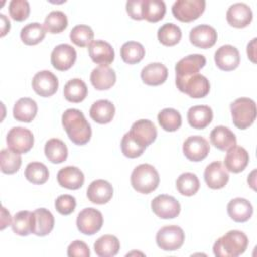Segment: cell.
<instances>
[{
	"instance_id": "obj_1",
	"label": "cell",
	"mask_w": 257,
	"mask_h": 257,
	"mask_svg": "<svg viewBox=\"0 0 257 257\" xmlns=\"http://www.w3.org/2000/svg\"><path fill=\"white\" fill-rule=\"evenodd\" d=\"M62 125L69 138L75 145L82 146L88 143L91 137V127L84 114L76 108L66 109L61 117Z\"/></svg>"
},
{
	"instance_id": "obj_2",
	"label": "cell",
	"mask_w": 257,
	"mask_h": 257,
	"mask_svg": "<svg viewBox=\"0 0 257 257\" xmlns=\"http://www.w3.org/2000/svg\"><path fill=\"white\" fill-rule=\"evenodd\" d=\"M248 243L245 233L231 230L215 242L213 252L217 257H237L246 251Z\"/></svg>"
},
{
	"instance_id": "obj_3",
	"label": "cell",
	"mask_w": 257,
	"mask_h": 257,
	"mask_svg": "<svg viewBox=\"0 0 257 257\" xmlns=\"http://www.w3.org/2000/svg\"><path fill=\"white\" fill-rule=\"evenodd\" d=\"M159 183V173L155 167L150 164H141L132 172L131 184L139 193L150 194L158 188Z\"/></svg>"
},
{
	"instance_id": "obj_4",
	"label": "cell",
	"mask_w": 257,
	"mask_h": 257,
	"mask_svg": "<svg viewBox=\"0 0 257 257\" xmlns=\"http://www.w3.org/2000/svg\"><path fill=\"white\" fill-rule=\"evenodd\" d=\"M233 123L240 130L253 124L256 118V103L248 97H240L230 104Z\"/></svg>"
},
{
	"instance_id": "obj_5",
	"label": "cell",
	"mask_w": 257,
	"mask_h": 257,
	"mask_svg": "<svg viewBox=\"0 0 257 257\" xmlns=\"http://www.w3.org/2000/svg\"><path fill=\"white\" fill-rule=\"evenodd\" d=\"M176 85L180 91L193 98L205 97L210 91L208 78L199 72L183 79H176Z\"/></svg>"
},
{
	"instance_id": "obj_6",
	"label": "cell",
	"mask_w": 257,
	"mask_h": 257,
	"mask_svg": "<svg viewBox=\"0 0 257 257\" xmlns=\"http://www.w3.org/2000/svg\"><path fill=\"white\" fill-rule=\"evenodd\" d=\"M185 241V233L183 229L176 225L162 227L157 235V245L165 251H176L182 247Z\"/></svg>"
},
{
	"instance_id": "obj_7",
	"label": "cell",
	"mask_w": 257,
	"mask_h": 257,
	"mask_svg": "<svg viewBox=\"0 0 257 257\" xmlns=\"http://www.w3.org/2000/svg\"><path fill=\"white\" fill-rule=\"evenodd\" d=\"M204 0H177L172 6V13L182 22L196 20L205 10Z\"/></svg>"
},
{
	"instance_id": "obj_8",
	"label": "cell",
	"mask_w": 257,
	"mask_h": 257,
	"mask_svg": "<svg viewBox=\"0 0 257 257\" xmlns=\"http://www.w3.org/2000/svg\"><path fill=\"white\" fill-rule=\"evenodd\" d=\"M6 143L10 150L18 154H25L31 150L34 143L32 133L22 126L10 128L6 136Z\"/></svg>"
},
{
	"instance_id": "obj_9",
	"label": "cell",
	"mask_w": 257,
	"mask_h": 257,
	"mask_svg": "<svg viewBox=\"0 0 257 257\" xmlns=\"http://www.w3.org/2000/svg\"><path fill=\"white\" fill-rule=\"evenodd\" d=\"M103 224L102 214L94 208H85L79 212L76 218V226L80 233L93 235L98 232Z\"/></svg>"
},
{
	"instance_id": "obj_10",
	"label": "cell",
	"mask_w": 257,
	"mask_h": 257,
	"mask_svg": "<svg viewBox=\"0 0 257 257\" xmlns=\"http://www.w3.org/2000/svg\"><path fill=\"white\" fill-rule=\"evenodd\" d=\"M153 212L161 219L176 218L181 212V205L173 196L161 194L153 199L151 203Z\"/></svg>"
},
{
	"instance_id": "obj_11",
	"label": "cell",
	"mask_w": 257,
	"mask_h": 257,
	"mask_svg": "<svg viewBox=\"0 0 257 257\" xmlns=\"http://www.w3.org/2000/svg\"><path fill=\"white\" fill-rule=\"evenodd\" d=\"M210 152L208 141L201 136H191L183 144V153L185 157L192 162L204 160Z\"/></svg>"
},
{
	"instance_id": "obj_12",
	"label": "cell",
	"mask_w": 257,
	"mask_h": 257,
	"mask_svg": "<svg viewBox=\"0 0 257 257\" xmlns=\"http://www.w3.org/2000/svg\"><path fill=\"white\" fill-rule=\"evenodd\" d=\"M32 88L40 96H51L57 91L58 79L49 70L38 71L32 78Z\"/></svg>"
},
{
	"instance_id": "obj_13",
	"label": "cell",
	"mask_w": 257,
	"mask_h": 257,
	"mask_svg": "<svg viewBox=\"0 0 257 257\" xmlns=\"http://www.w3.org/2000/svg\"><path fill=\"white\" fill-rule=\"evenodd\" d=\"M76 60L75 49L66 43L55 46L51 52L50 61L54 68L60 71L69 69Z\"/></svg>"
},
{
	"instance_id": "obj_14",
	"label": "cell",
	"mask_w": 257,
	"mask_h": 257,
	"mask_svg": "<svg viewBox=\"0 0 257 257\" xmlns=\"http://www.w3.org/2000/svg\"><path fill=\"white\" fill-rule=\"evenodd\" d=\"M206 64V57L202 54H190L180 59L176 66V79H183L198 73Z\"/></svg>"
},
{
	"instance_id": "obj_15",
	"label": "cell",
	"mask_w": 257,
	"mask_h": 257,
	"mask_svg": "<svg viewBox=\"0 0 257 257\" xmlns=\"http://www.w3.org/2000/svg\"><path fill=\"white\" fill-rule=\"evenodd\" d=\"M217 31L214 27L208 24H200L195 26L190 31V41L193 45L200 48H210L217 41Z\"/></svg>"
},
{
	"instance_id": "obj_16",
	"label": "cell",
	"mask_w": 257,
	"mask_h": 257,
	"mask_svg": "<svg viewBox=\"0 0 257 257\" xmlns=\"http://www.w3.org/2000/svg\"><path fill=\"white\" fill-rule=\"evenodd\" d=\"M216 65L225 71H230L238 67L240 63L239 50L230 44L220 46L215 52Z\"/></svg>"
},
{
	"instance_id": "obj_17",
	"label": "cell",
	"mask_w": 257,
	"mask_h": 257,
	"mask_svg": "<svg viewBox=\"0 0 257 257\" xmlns=\"http://www.w3.org/2000/svg\"><path fill=\"white\" fill-rule=\"evenodd\" d=\"M204 179L209 188L217 190L226 186L229 181V174L221 162L215 161L206 167Z\"/></svg>"
},
{
	"instance_id": "obj_18",
	"label": "cell",
	"mask_w": 257,
	"mask_h": 257,
	"mask_svg": "<svg viewBox=\"0 0 257 257\" xmlns=\"http://www.w3.org/2000/svg\"><path fill=\"white\" fill-rule=\"evenodd\" d=\"M226 18L228 23L237 28H243L250 24L253 18V13L251 8L242 2L232 4L226 13Z\"/></svg>"
},
{
	"instance_id": "obj_19",
	"label": "cell",
	"mask_w": 257,
	"mask_h": 257,
	"mask_svg": "<svg viewBox=\"0 0 257 257\" xmlns=\"http://www.w3.org/2000/svg\"><path fill=\"white\" fill-rule=\"evenodd\" d=\"M128 133L138 143L145 147L151 145L157 138V128L149 119H139L135 121Z\"/></svg>"
},
{
	"instance_id": "obj_20",
	"label": "cell",
	"mask_w": 257,
	"mask_h": 257,
	"mask_svg": "<svg viewBox=\"0 0 257 257\" xmlns=\"http://www.w3.org/2000/svg\"><path fill=\"white\" fill-rule=\"evenodd\" d=\"M113 195V188L105 180L98 179L91 182L87 188L86 196L91 203L102 205L107 203Z\"/></svg>"
},
{
	"instance_id": "obj_21",
	"label": "cell",
	"mask_w": 257,
	"mask_h": 257,
	"mask_svg": "<svg viewBox=\"0 0 257 257\" xmlns=\"http://www.w3.org/2000/svg\"><path fill=\"white\" fill-rule=\"evenodd\" d=\"M88 53L91 60L99 65H108L114 59L112 46L104 40H94L88 46Z\"/></svg>"
},
{
	"instance_id": "obj_22",
	"label": "cell",
	"mask_w": 257,
	"mask_h": 257,
	"mask_svg": "<svg viewBox=\"0 0 257 257\" xmlns=\"http://www.w3.org/2000/svg\"><path fill=\"white\" fill-rule=\"evenodd\" d=\"M249 163V154L243 148L234 146L227 151L224 164L225 168L232 173L242 172Z\"/></svg>"
},
{
	"instance_id": "obj_23",
	"label": "cell",
	"mask_w": 257,
	"mask_h": 257,
	"mask_svg": "<svg viewBox=\"0 0 257 257\" xmlns=\"http://www.w3.org/2000/svg\"><path fill=\"white\" fill-rule=\"evenodd\" d=\"M57 182L63 188L77 190L84 183V175L77 167L67 166L58 171Z\"/></svg>"
},
{
	"instance_id": "obj_24",
	"label": "cell",
	"mask_w": 257,
	"mask_h": 257,
	"mask_svg": "<svg viewBox=\"0 0 257 257\" xmlns=\"http://www.w3.org/2000/svg\"><path fill=\"white\" fill-rule=\"evenodd\" d=\"M116 80L115 72L108 65H99L90 73L91 84L97 90H105L110 88Z\"/></svg>"
},
{
	"instance_id": "obj_25",
	"label": "cell",
	"mask_w": 257,
	"mask_h": 257,
	"mask_svg": "<svg viewBox=\"0 0 257 257\" xmlns=\"http://www.w3.org/2000/svg\"><path fill=\"white\" fill-rule=\"evenodd\" d=\"M227 212L232 220L243 223L251 218L253 214V207L248 200L244 198H235L228 203Z\"/></svg>"
},
{
	"instance_id": "obj_26",
	"label": "cell",
	"mask_w": 257,
	"mask_h": 257,
	"mask_svg": "<svg viewBox=\"0 0 257 257\" xmlns=\"http://www.w3.org/2000/svg\"><path fill=\"white\" fill-rule=\"evenodd\" d=\"M141 77L144 83L148 85H160L168 77V69L161 62H153L146 65L141 71Z\"/></svg>"
},
{
	"instance_id": "obj_27",
	"label": "cell",
	"mask_w": 257,
	"mask_h": 257,
	"mask_svg": "<svg viewBox=\"0 0 257 257\" xmlns=\"http://www.w3.org/2000/svg\"><path fill=\"white\" fill-rule=\"evenodd\" d=\"M189 124L197 130L205 128L213 119V110L208 105H194L187 113Z\"/></svg>"
},
{
	"instance_id": "obj_28",
	"label": "cell",
	"mask_w": 257,
	"mask_h": 257,
	"mask_svg": "<svg viewBox=\"0 0 257 257\" xmlns=\"http://www.w3.org/2000/svg\"><path fill=\"white\" fill-rule=\"evenodd\" d=\"M210 140L212 145L221 151H228L237 143L235 134L224 125L215 126L210 134Z\"/></svg>"
},
{
	"instance_id": "obj_29",
	"label": "cell",
	"mask_w": 257,
	"mask_h": 257,
	"mask_svg": "<svg viewBox=\"0 0 257 257\" xmlns=\"http://www.w3.org/2000/svg\"><path fill=\"white\" fill-rule=\"evenodd\" d=\"M115 107L111 101L107 99H99L92 103L89 109L90 117L97 123H108L112 120Z\"/></svg>"
},
{
	"instance_id": "obj_30",
	"label": "cell",
	"mask_w": 257,
	"mask_h": 257,
	"mask_svg": "<svg viewBox=\"0 0 257 257\" xmlns=\"http://www.w3.org/2000/svg\"><path fill=\"white\" fill-rule=\"evenodd\" d=\"M33 215L34 224L32 233L40 237L48 235L54 227V217L51 212L45 208H39L33 212Z\"/></svg>"
},
{
	"instance_id": "obj_31",
	"label": "cell",
	"mask_w": 257,
	"mask_h": 257,
	"mask_svg": "<svg viewBox=\"0 0 257 257\" xmlns=\"http://www.w3.org/2000/svg\"><path fill=\"white\" fill-rule=\"evenodd\" d=\"M37 113L35 100L29 97L19 98L13 106V116L18 121L30 122Z\"/></svg>"
},
{
	"instance_id": "obj_32",
	"label": "cell",
	"mask_w": 257,
	"mask_h": 257,
	"mask_svg": "<svg viewBox=\"0 0 257 257\" xmlns=\"http://www.w3.org/2000/svg\"><path fill=\"white\" fill-rule=\"evenodd\" d=\"M34 215L30 211H19L13 216L12 230L19 236H28L33 232Z\"/></svg>"
},
{
	"instance_id": "obj_33",
	"label": "cell",
	"mask_w": 257,
	"mask_h": 257,
	"mask_svg": "<svg viewBox=\"0 0 257 257\" xmlns=\"http://www.w3.org/2000/svg\"><path fill=\"white\" fill-rule=\"evenodd\" d=\"M93 248L99 257H112L118 253L120 244L115 236L103 235L95 241Z\"/></svg>"
},
{
	"instance_id": "obj_34",
	"label": "cell",
	"mask_w": 257,
	"mask_h": 257,
	"mask_svg": "<svg viewBox=\"0 0 257 257\" xmlns=\"http://www.w3.org/2000/svg\"><path fill=\"white\" fill-rule=\"evenodd\" d=\"M44 153L48 161L53 164H60L67 159L68 151L66 145L59 139L53 138L46 142Z\"/></svg>"
},
{
	"instance_id": "obj_35",
	"label": "cell",
	"mask_w": 257,
	"mask_h": 257,
	"mask_svg": "<svg viewBox=\"0 0 257 257\" xmlns=\"http://www.w3.org/2000/svg\"><path fill=\"white\" fill-rule=\"evenodd\" d=\"M63 95L70 102H80L87 95V86L80 78H72L65 83Z\"/></svg>"
},
{
	"instance_id": "obj_36",
	"label": "cell",
	"mask_w": 257,
	"mask_h": 257,
	"mask_svg": "<svg viewBox=\"0 0 257 257\" xmlns=\"http://www.w3.org/2000/svg\"><path fill=\"white\" fill-rule=\"evenodd\" d=\"M166 13V4L162 0H143V19L149 22H158L163 19Z\"/></svg>"
},
{
	"instance_id": "obj_37",
	"label": "cell",
	"mask_w": 257,
	"mask_h": 257,
	"mask_svg": "<svg viewBox=\"0 0 257 257\" xmlns=\"http://www.w3.org/2000/svg\"><path fill=\"white\" fill-rule=\"evenodd\" d=\"M45 28L38 22L26 24L20 31V38L26 45H35L45 37Z\"/></svg>"
},
{
	"instance_id": "obj_38",
	"label": "cell",
	"mask_w": 257,
	"mask_h": 257,
	"mask_svg": "<svg viewBox=\"0 0 257 257\" xmlns=\"http://www.w3.org/2000/svg\"><path fill=\"white\" fill-rule=\"evenodd\" d=\"M158 121L167 132H175L182 124V116L175 108H164L158 114Z\"/></svg>"
},
{
	"instance_id": "obj_39",
	"label": "cell",
	"mask_w": 257,
	"mask_h": 257,
	"mask_svg": "<svg viewBox=\"0 0 257 257\" xmlns=\"http://www.w3.org/2000/svg\"><path fill=\"white\" fill-rule=\"evenodd\" d=\"M182 37V31L180 27L172 22L163 24L158 29V39L166 46L176 45Z\"/></svg>"
},
{
	"instance_id": "obj_40",
	"label": "cell",
	"mask_w": 257,
	"mask_h": 257,
	"mask_svg": "<svg viewBox=\"0 0 257 257\" xmlns=\"http://www.w3.org/2000/svg\"><path fill=\"white\" fill-rule=\"evenodd\" d=\"M176 187L180 194L184 196H193L198 192L200 188V182L195 174L187 172L181 174L178 177L176 181Z\"/></svg>"
},
{
	"instance_id": "obj_41",
	"label": "cell",
	"mask_w": 257,
	"mask_h": 257,
	"mask_svg": "<svg viewBox=\"0 0 257 257\" xmlns=\"http://www.w3.org/2000/svg\"><path fill=\"white\" fill-rule=\"evenodd\" d=\"M120 56L125 63L135 64L144 58L145 48L140 42L127 41L120 48Z\"/></svg>"
},
{
	"instance_id": "obj_42",
	"label": "cell",
	"mask_w": 257,
	"mask_h": 257,
	"mask_svg": "<svg viewBox=\"0 0 257 257\" xmlns=\"http://www.w3.org/2000/svg\"><path fill=\"white\" fill-rule=\"evenodd\" d=\"M22 160L21 156L18 153L13 152L12 150L3 149L0 153V165H1V171L4 174H14L16 173L20 166H21Z\"/></svg>"
},
{
	"instance_id": "obj_43",
	"label": "cell",
	"mask_w": 257,
	"mask_h": 257,
	"mask_svg": "<svg viewBox=\"0 0 257 257\" xmlns=\"http://www.w3.org/2000/svg\"><path fill=\"white\" fill-rule=\"evenodd\" d=\"M24 175L30 183L42 185L48 180L49 172L44 164L39 162H31L26 166Z\"/></svg>"
},
{
	"instance_id": "obj_44",
	"label": "cell",
	"mask_w": 257,
	"mask_h": 257,
	"mask_svg": "<svg viewBox=\"0 0 257 257\" xmlns=\"http://www.w3.org/2000/svg\"><path fill=\"white\" fill-rule=\"evenodd\" d=\"M70 40L79 47L89 46L93 41L94 33L90 26L85 24H78L74 26L69 34Z\"/></svg>"
},
{
	"instance_id": "obj_45",
	"label": "cell",
	"mask_w": 257,
	"mask_h": 257,
	"mask_svg": "<svg viewBox=\"0 0 257 257\" xmlns=\"http://www.w3.org/2000/svg\"><path fill=\"white\" fill-rule=\"evenodd\" d=\"M67 23L66 15L62 11L54 10L45 17L43 26L50 33H59L67 27Z\"/></svg>"
},
{
	"instance_id": "obj_46",
	"label": "cell",
	"mask_w": 257,
	"mask_h": 257,
	"mask_svg": "<svg viewBox=\"0 0 257 257\" xmlns=\"http://www.w3.org/2000/svg\"><path fill=\"white\" fill-rule=\"evenodd\" d=\"M120 148H121L122 154L130 159H135L140 157L146 149V147L138 143L130 133H126L123 135L120 143Z\"/></svg>"
},
{
	"instance_id": "obj_47",
	"label": "cell",
	"mask_w": 257,
	"mask_h": 257,
	"mask_svg": "<svg viewBox=\"0 0 257 257\" xmlns=\"http://www.w3.org/2000/svg\"><path fill=\"white\" fill-rule=\"evenodd\" d=\"M30 12V6L26 0H11L9 3V14L15 21L25 20Z\"/></svg>"
},
{
	"instance_id": "obj_48",
	"label": "cell",
	"mask_w": 257,
	"mask_h": 257,
	"mask_svg": "<svg viewBox=\"0 0 257 257\" xmlns=\"http://www.w3.org/2000/svg\"><path fill=\"white\" fill-rule=\"evenodd\" d=\"M76 206V200L71 195H60L55 200V209L61 215L71 214Z\"/></svg>"
},
{
	"instance_id": "obj_49",
	"label": "cell",
	"mask_w": 257,
	"mask_h": 257,
	"mask_svg": "<svg viewBox=\"0 0 257 257\" xmlns=\"http://www.w3.org/2000/svg\"><path fill=\"white\" fill-rule=\"evenodd\" d=\"M90 251L86 243L80 240L71 242L67 248V256L69 257H88Z\"/></svg>"
},
{
	"instance_id": "obj_50",
	"label": "cell",
	"mask_w": 257,
	"mask_h": 257,
	"mask_svg": "<svg viewBox=\"0 0 257 257\" xmlns=\"http://www.w3.org/2000/svg\"><path fill=\"white\" fill-rule=\"evenodd\" d=\"M142 3H143V0H128L126 2L125 4L126 12L133 19H136V20L143 19Z\"/></svg>"
},
{
	"instance_id": "obj_51",
	"label": "cell",
	"mask_w": 257,
	"mask_h": 257,
	"mask_svg": "<svg viewBox=\"0 0 257 257\" xmlns=\"http://www.w3.org/2000/svg\"><path fill=\"white\" fill-rule=\"evenodd\" d=\"M255 43H256V38H253L251 40V42L248 43V45H247V54H248V57L251 59L252 62H256V59H255V55H256L255 47H256V45H255Z\"/></svg>"
},
{
	"instance_id": "obj_52",
	"label": "cell",
	"mask_w": 257,
	"mask_h": 257,
	"mask_svg": "<svg viewBox=\"0 0 257 257\" xmlns=\"http://www.w3.org/2000/svg\"><path fill=\"white\" fill-rule=\"evenodd\" d=\"M11 222V216L9 212L6 211L4 207H2V218H1V229L3 230L7 225H10Z\"/></svg>"
},
{
	"instance_id": "obj_53",
	"label": "cell",
	"mask_w": 257,
	"mask_h": 257,
	"mask_svg": "<svg viewBox=\"0 0 257 257\" xmlns=\"http://www.w3.org/2000/svg\"><path fill=\"white\" fill-rule=\"evenodd\" d=\"M1 20H2V26H1V36H4L10 29V21L6 18L4 14H0Z\"/></svg>"
}]
</instances>
